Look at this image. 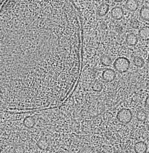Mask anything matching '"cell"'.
<instances>
[{"label": "cell", "instance_id": "11", "mask_svg": "<svg viewBox=\"0 0 149 153\" xmlns=\"http://www.w3.org/2000/svg\"><path fill=\"white\" fill-rule=\"evenodd\" d=\"M140 16L144 21H149V7H143L141 9Z\"/></svg>", "mask_w": 149, "mask_h": 153}, {"label": "cell", "instance_id": "7", "mask_svg": "<svg viewBox=\"0 0 149 153\" xmlns=\"http://www.w3.org/2000/svg\"><path fill=\"white\" fill-rule=\"evenodd\" d=\"M125 7L129 11L133 12L138 9L139 3L136 0H128L126 2Z\"/></svg>", "mask_w": 149, "mask_h": 153}, {"label": "cell", "instance_id": "17", "mask_svg": "<svg viewBox=\"0 0 149 153\" xmlns=\"http://www.w3.org/2000/svg\"><path fill=\"white\" fill-rule=\"evenodd\" d=\"M122 1H115V2H121Z\"/></svg>", "mask_w": 149, "mask_h": 153}, {"label": "cell", "instance_id": "4", "mask_svg": "<svg viewBox=\"0 0 149 153\" xmlns=\"http://www.w3.org/2000/svg\"><path fill=\"white\" fill-rule=\"evenodd\" d=\"M115 71L112 69H106L102 72V79L107 82L113 81L115 79Z\"/></svg>", "mask_w": 149, "mask_h": 153}, {"label": "cell", "instance_id": "2", "mask_svg": "<svg viewBox=\"0 0 149 153\" xmlns=\"http://www.w3.org/2000/svg\"><path fill=\"white\" fill-rule=\"evenodd\" d=\"M130 61L125 57L117 58L113 64L115 69L120 73H124L127 71L130 68Z\"/></svg>", "mask_w": 149, "mask_h": 153}, {"label": "cell", "instance_id": "10", "mask_svg": "<svg viewBox=\"0 0 149 153\" xmlns=\"http://www.w3.org/2000/svg\"><path fill=\"white\" fill-rule=\"evenodd\" d=\"M109 10V5L106 3H102V4L100 5V7L98 9V15L100 16H104L108 13Z\"/></svg>", "mask_w": 149, "mask_h": 153}, {"label": "cell", "instance_id": "15", "mask_svg": "<svg viewBox=\"0 0 149 153\" xmlns=\"http://www.w3.org/2000/svg\"><path fill=\"white\" fill-rule=\"evenodd\" d=\"M136 118L139 121H144L147 119V114L143 111H139L136 113Z\"/></svg>", "mask_w": 149, "mask_h": 153}, {"label": "cell", "instance_id": "12", "mask_svg": "<svg viewBox=\"0 0 149 153\" xmlns=\"http://www.w3.org/2000/svg\"><path fill=\"white\" fill-rule=\"evenodd\" d=\"M100 62L102 65L104 66H110L111 64L112 60L108 56L104 55L100 58Z\"/></svg>", "mask_w": 149, "mask_h": 153}, {"label": "cell", "instance_id": "3", "mask_svg": "<svg viewBox=\"0 0 149 153\" xmlns=\"http://www.w3.org/2000/svg\"><path fill=\"white\" fill-rule=\"evenodd\" d=\"M132 119V112L128 108H122L117 114V119L122 124H128Z\"/></svg>", "mask_w": 149, "mask_h": 153}, {"label": "cell", "instance_id": "9", "mask_svg": "<svg viewBox=\"0 0 149 153\" xmlns=\"http://www.w3.org/2000/svg\"><path fill=\"white\" fill-rule=\"evenodd\" d=\"M126 43L129 46H134L138 43V38L133 33L128 34L126 39Z\"/></svg>", "mask_w": 149, "mask_h": 153}, {"label": "cell", "instance_id": "16", "mask_svg": "<svg viewBox=\"0 0 149 153\" xmlns=\"http://www.w3.org/2000/svg\"><path fill=\"white\" fill-rule=\"evenodd\" d=\"M145 105L147 108H149V96L147 97L146 100H145Z\"/></svg>", "mask_w": 149, "mask_h": 153}, {"label": "cell", "instance_id": "14", "mask_svg": "<svg viewBox=\"0 0 149 153\" xmlns=\"http://www.w3.org/2000/svg\"><path fill=\"white\" fill-rule=\"evenodd\" d=\"M133 63H134V65L138 67L139 68H141L142 67L144 64H145V62L144 60L142 58L140 57H138L136 56L133 58Z\"/></svg>", "mask_w": 149, "mask_h": 153}, {"label": "cell", "instance_id": "13", "mask_svg": "<svg viewBox=\"0 0 149 153\" xmlns=\"http://www.w3.org/2000/svg\"><path fill=\"white\" fill-rule=\"evenodd\" d=\"M92 89L94 91L100 92L102 91L103 85L99 81H95L92 85Z\"/></svg>", "mask_w": 149, "mask_h": 153}, {"label": "cell", "instance_id": "5", "mask_svg": "<svg viewBox=\"0 0 149 153\" xmlns=\"http://www.w3.org/2000/svg\"><path fill=\"white\" fill-rule=\"evenodd\" d=\"M111 15L114 19L120 20L122 19V17H124V11L121 7H115L111 10Z\"/></svg>", "mask_w": 149, "mask_h": 153}, {"label": "cell", "instance_id": "1", "mask_svg": "<svg viewBox=\"0 0 149 153\" xmlns=\"http://www.w3.org/2000/svg\"><path fill=\"white\" fill-rule=\"evenodd\" d=\"M69 1H10L0 9V108L62 105L79 81L81 26Z\"/></svg>", "mask_w": 149, "mask_h": 153}, {"label": "cell", "instance_id": "6", "mask_svg": "<svg viewBox=\"0 0 149 153\" xmlns=\"http://www.w3.org/2000/svg\"><path fill=\"white\" fill-rule=\"evenodd\" d=\"M134 150L136 153H145L148 150V145L144 142L140 141L134 145Z\"/></svg>", "mask_w": 149, "mask_h": 153}, {"label": "cell", "instance_id": "8", "mask_svg": "<svg viewBox=\"0 0 149 153\" xmlns=\"http://www.w3.org/2000/svg\"><path fill=\"white\" fill-rule=\"evenodd\" d=\"M139 36L143 41H149V27L145 26L141 28L139 31Z\"/></svg>", "mask_w": 149, "mask_h": 153}]
</instances>
